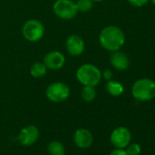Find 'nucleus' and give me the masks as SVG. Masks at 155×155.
Returning <instances> with one entry per match:
<instances>
[{
	"instance_id": "4468645a",
	"label": "nucleus",
	"mask_w": 155,
	"mask_h": 155,
	"mask_svg": "<svg viewBox=\"0 0 155 155\" xmlns=\"http://www.w3.org/2000/svg\"><path fill=\"white\" fill-rule=\"evenodd\" d=\"M47 72L48 68L42 61L34 62L29 68V73L34 79H41L47 75Z\"/></svg>"
},
{
	"instance_id": "1a4fd4ad",
	"label": "nucleus",
	"mask_w": 155,
	"mask_h": 155,
	"mask_svg": "<svg viewBox=\"0 0 155 155\" xmlns=\"http://www.w3.org/2000/svg\"><path fill=\"white\" fill-rule=\"evenodd\" d=\"M131 140V133L126 127L120 126L115 128L110 134V142L112 145L119 149L127 147Z\"/></svg>"
},
{
	"instance_id": "6ab92c4d",
	"label": "nucleus",
	"mask_w": 155,
	"mask_h": 155,
	"mask_svg": "<svg viewBox=\"0 0 155 155\" xmlns=\"http://www.w3.org/2000/svg\"><path fill=\"white\" fill-rule=\"evenodd\" d=\"M150 0H128V2L134 8H141L144 7Z\"/></svg>"
},
{
	"instance_id": "a211bd4d",
	"label": "nucleus",
	"mask_w": 155,
	"mask_h": 155,
	"mask_svg": "<svg viewBox=\"0 0 155 155\" xmlns=\"http://www.w3.org/2000/svg\"><path fill=\"white\" fill-rule=\"evenodd\" d=\"M141 151V148L138 143H131L127 146L126 152L128 155H140Z\"/></svg>"
},
{
	"instance_id": "7ed1b4c3",
	"label": "nucleus",
	"mask_w": 155,
	"mask_h": 155,
	"mask_svg": "<svg viewBox=\"0 0 155 155\" xmlns=\"http://www.w3.org/2000/svg\"><path fill=\"white\" fill-rule=\"evenodd\" d=\"M131 94L140 101H148L155 98V81L142 78L137 80L131 87Z\"/></svg>"
},
{
	"instance_id": "aec40b11",
	"label": "nucleus",
	"mask_w": 155,
	"mask_h": 155,
	"mask_svg": "<svg viewBox=\"0 0 155 155\" xmlns=\"http://www.w3.org/2000/svg\"><path fill=\"white\" fill-rule=\"evenodd\" d=\"M101 76H102V79H104L105 81H110L112 80V78H113V72L107 68V69H104L103 71H101Z\"/></svg>"
},
{
	"instance_id": "f3484780",
	"label": "nucleus",
	"mask_w": 155,
	"mask_h": 155,
	"mask_svg": "<svg viewBox=\"0 0 155 155\" xmlns=\"http://www.w3.org/2000/svg\"><path fill=\"white\" fill-rule=\"evenodd\" d=\"M75 2L79 12L82 13H87L91 11L94 7V2L92 0H77Z\"/></svg>"
},
{
	"instance_id": "f257e3e1",
	"label": "nucleus",
	"mask_w": 155,
	"mask_h": 155,
	"mask_svg": "<svg viewBox=\"0 0 155 155\" xmlns=\"http://www.w3.org/2000/svg\"><path fill=\"white\" fill-rule=\"evenodd\" d=\"M125 34L117 26H107L99 34V43L105 50L114 52L120 50L125 44Z\"/></svg>"
},
{
	"instance_id": "9b49d317",
	"label": "nucleus",
	"mask_w": 155,
	"mask_h": 155,
	"mask_svg": "<svg viewBox=\"0 0 155 155\" xmlns=\"http://www.w3.org/2000/svg\"><path fill=\"white\" fill-rule=\"evenodd\" d=\"M73 140L76 146L81 149H88L93 143V135L86 128L78 129L73 135Z\"/></svg>"
},
{
	"instance_id": "9d476101",
	"label": "nucleus",
	"mask_w": 155,
	"mask_h": 155,
	"mask_svg": "<svg viewBox=\"0 0 155 155\" xmlns=\"http://www.w3.org/2000/svg\"><path fill=\"white\" fill-rule=\"evenodd\" d=\"M39 135L40 132L37 126L27 125L20 130L18 134V141L22 146H32L38 141Z\"/></svg>"
},
{
	"instance_id": "2eb2a0df",
	"label": "nucleus",
	"mask_w": 155,
	"mask_h": 155,
	"mask_svg": "<svg viewBox=\"0 0 155 155\" xmlns=\"http://www.w3.org/2000/svg\"><path fill=\"white\" fill-rule=\"evenodd\" d=\"M48 151L49 155H65L66 154V149L63 143L59 140H54L48 142L47 146Z\"/></svg>"
},
{
	"instance_id": "b1692460",
	"label": "nucleus",
	"mask_w": 155,
	"mask_h": 155,
	"mask_svg": "<svg viewBox=\"0 0 155 155\" xmlns=\"http://www.w3.org/2000/svg\"><path fill=\"white\" fill-rule=\"evenodd\" d=\"M72 1H77V0H72Z\"/></svg>"
},
{
	"instance_id": "f03ea898",
	"label": "nucleus",
	"mask_w": 155,
	"mask_h": 155,
	"mask_svg": "<svg viewBox=\"0 0 155 155\" xmlns=\"http://www.w3.org/2000/svg\"><path fill=\"white\" fill-rule=\"evenodd\" d=\"M76 79L82 86L97 87L102 80L101 70L94 64L85 63L78 68Z\"/></svg>"
},
{
	"instance_id": "20e7f679",
	"label": "nucleus",
	"mask_w": 155,
	"mask_h": 155,
	"mask_svg": "<svg viewBox=\"0 0 155 155\" xmlns=\"http://www.w3.org/2000/svg\"><path fill=\"white\" fill-rule=\"evenodd\" d=\"M22 36L23 38L31 43L40 41L45 36V26L38 19H28L22 26Z\"/></svg>"
},
{
	"instance_id": "6e6552de",
	"label": "nucleus",
	"mask_w": 155,
	"mask_h": 155,
	"mask_svg": "<svg viewBox=\"0 0 155 155\" xmlns=\"http://www.w3.org/2000/svg\"><path fill=\"white\" fill-rule=\"evenodd\" d=\"M65 55L58 50H51L45 54L42 62L47 67L48 70H59L66 65Z\"/></svg>"
},
{
	"instance_id": "ddd939ff",
	"label": "nucleus",
	"mask_w": 155,
	"mask_h": 155,
	"mask_svg": "<svg viewBox=\"0 0 155 155\" xmlns=\"http://www.w3.org/2000/svg\"><path fill=\"white\" fill-rule=\"evenodd\" d=\"M106 91L112 97H119L124 92V86L118 81L110 80L106 83Z\"/></svg>"
},
{
	"instance_id": "dca6fc26",
	"label": "nucleus",
	"mask_w": 155,
	"mask_h": 155,
	"mask_svg": "<svg viewBox=\"0 0 155 155\" xmlns=\"http://www.w3.org/2000/svg\"><path fill=\"white\" fill-rule=\"evenodd\" d=\"M81 96L82 100L86 102H92L97 97V91L96 87L91 86H83L81 91Z\"/></svg>"
},
{
	"instance_id": "0eeeda50",
	"label": "nucleus",
	"mask_w": 155,
	"mask_h": 155,
	"mask_svg": "<svg viewBox=\"0 0 155 155\" xmlns=\"http://www.w3.org/2000/svg\"><path fill=\"white\" fill-rule=\"evenodd\" d=\"M65 48L68 55L72 57H80L85 51V41L81 36L71 34L65 40Z\"/></svg>"
},
{
	"instance_id": "412c9836",
	"label": "nucleus",
	"mask_w": 155,
	"mask_h": 155,
	"mask_svg": "<svg viewBox=\"0 0 155 155\" xmlns=\"http://www.w3.org/2000/svg\"><path fill=\"white\" fill-rule=\"evenodd\" d=\"M110 155H128V153L126 152V150H124L123 149H115L112 151H110Z\"/></svg>"
},
{
	"instance_id": "5701e85b",
	"label": "nucleus",
	"mask_w": 155,
	"mask_h": 155,
	"mask_svg": "<svg viewBox=\"0 0 155 155\" xmlns=\"http://www.w3.org/2000/svg\"><path fill=\"white\" fill-rule=\"evenodd\" d=\"M150 1L152 2V4H153V5H155V0H150Z\"/></svg>"
},
{
	"instance_id": "f8f14e48",
	"label": "nucleus",
	"mask_w": 155,
	"mask_h": 155,
	"mask_svg": "<svg viewBox=\"0 0 155 155\" xmlns=\"http://www.w3.org/2000/svg\"><path fill=\"white\" fill-rule=\"evenodd\" d=\"M110 65L117 70H126L130 66L129 57L120 50H117L111 52L110 56Z\"/></svg>"
},
{
	"instance_id": "4be33fe9",
	"label": "nucleus",
	"mask_w": 155,
	"mask_h": 155,
	"mask_svg": "<svg viewBox=\"0 0 155 155\" xmlns=\"http://www.w3.org/2000/svg\"><path fill=\"white\" fill-rule=\"evenodd\" d=\"M92 1H93L94 3H99V2H102V1H104V0H92Z\"/></svg>"
},
{
	"instance_id": "423d86ee",
	"label": "nucleus",
	"mask_w": 155,
	"mask_h": 155,
	"mask_svg": "<svg viewBox=\"0 0 155 155\" xmlns=\"http://www.w3.org/2000/svg\"><path fill=\"white\" fill-rule=\"evenodd\" d=\"M54 15L62 20H71L79 13L75 1L72 0H56L52 5Z\"/></svg>"
},
{
	"instance_id": "39448f33",
	"label": "nucleus",
	"mask_w": 155,
	"mask_h": 155,
	"mask_svg": "<svg viewBox=\"0 0 155 155\" xmlns=\"http://www.w3.org/2000/svg\"><path fill=\"white\" fill-rule=\"evenodd\" d=\"M47 99L53 103H61L66 101L70 96L68 85L63 81H54L48 85L45 90Z\"/></svg>"
}]
</instances>
